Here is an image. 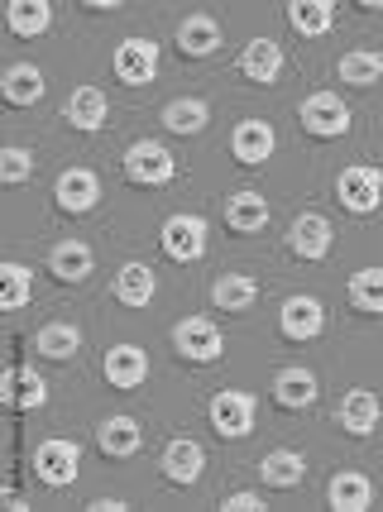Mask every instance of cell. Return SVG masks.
Instances as JSON below:
<instances>
[{
	"instance_id": "cell-1",
	"label": "cell",
	"mask_w": 383,
	"mask_h": 512,
	"mask_svg": "<svg viewBox=\"0 0 383 512\" xmlns=\"http://www.w3.org/2000/svg\"><path fill=\"white\" fill-rule=\"evenodd\" d=\"M77 469H82V446L68 441V436H48L39 441L34 450V474H39V484L48 489H68L72 479H77Z\"/></svg>"
},
{
	"instance_id": "cell-2",
	"label": "cell",
	"mask_w": 383,
	"mask_h": 512,
	"mask_svg": "<svg viewBox=\"0 0 383 512\" xmlns=\"http://www.w3.org/2000/svg\"><path fill=\"white\" fill-rule=\"evenodd\" d=\"M297 120H302V130L316 134V139L350 134V106H345V96H336V91H312V96L297 106Z\"/></svg>"
},
{
	"instance_id": "cell-3",
	"label": "cell",
	"mask_w": 383,
	"mask_h": 512,
	"mask_svg": "<svg viewBox=\"0 0 383 512\" xmlns=\"http://www.w3.org/2000/svg\"><path fill=\"white\" fill-rule=\"evenodd\" d=\"M173 173H178V158L168 154V144L135 139L125 149V178L135 182V187H163V182H173Z\"/></svg>"
},
{
	"instance_id": "cell-4",
	"label": "cell",
	"mask_w": 383,
	"mask_h": 512,
	"mask_svg": "<svg viewBox=\"0 0 383 512\" xmlns=\"http://www.w3.org/2000/svg\"><path fill=\"white\" fill-rule=\"evenodd\" d=\"M163 254L173 259V264H197L211 245V230H206L202 216H192V211H182V216H168L163 221Z\"/></svg>"
},
{
	"instance_id": "cell-5",
	"label": "cell",
	"mask_w": 383,
	"mask_h": 512,
	"mask_svg": "<svg viewBox=\"0 0 383 512\" xmlns=\"http://www.w3.org/2000/svg\"><path fill=\"white\" fill-rule=\"evenodd\" d=\"M173 350L182 359H192V364H216L226 355V335L216 331V321H206V316H182L173 326Z\"/></svg>"
},
{
	"instance_id": "cell-6",
	"label": "cell",
	"mask_w": 383,
	"mask_h": 512,
	"mask_svg": "<svg viewBox=\"0 0 383 512\" xmlns=\"http://www.w3.org/2000/svg\"><path fill=\"white\" fill-rule=\"evenodd\" d=\"M336 197H340V206H345L350 216H369V211H379L383 173L379 168H369V163H350V168L336 178Z\"/></svg>"
},
{
	"instance_id": "cell-7",
	"label": "cell",
	"mask_w": 383,
	"mask_h": 512,
	"mask_svg": "<svg viewBox=\"0 0 383 512\" xmlns=\"http://www.w3.org/2000/svg\"><path fill=\"white\" fill-rule=\"evenodd\" d=\"M254 412H259V402H254V393H245V388H226V393L211 398V426H216V436H226V441H240V436L254 431Z\"/></svg>"
},
{
	"instance_id": "cell-8",
	"label": "cell",
	"mask_w": 383,
	"mask_h": 512,
	"mask_svg": "<svg viewBox=\"0 0 383 512\" xmlns=\"http://www.w3.org/2000/svg\"><path fill=\"white\" fill-rule=\"evenodd\" d=\"M115 77L125 87H149L158 77V44L154 39H125L115 48Z\"/></svg>"
},
{
	"instance_id": "cell-9",
	"label": "cell",
	"mask_w": 383,
	"mask_h": 512,
	"mask_svg": "<svg viewBox=\"0 0 383 512\" xmlns=\"http://www.w3.org/2000/svg\"><path fill=\"white\" fill-rule=\"evenodd\" d=\"M331 240H336V230H331L326 216H316V211H302V216L288 225V249H293L297 259H307V264L326 259V254H331Z\"/></svg>"
},
{
	"instance_id": "cell-10",
	"label": "cell",
	"mask_w": 383,
	"mask_h": 512,
	"mask_svg": "<svg viewBox=\"0 0 383 512\" xmlns=\"http://www.w3.org/2000/svg\"><path fill=\"white\" fill-rule=\"evenodd\" d=\"M278 326H283V335L288 340H297V345H307V340H316V335L326 331V307H321V297H288L283 302V312H278Z\"/></svg>"
},
{
	"instance_id": "cell-11",
	"label": "cell",
	"mask_w": 383,
	"mask_h": 512,
	"mask_svg": "<svg viewBox=\"0 0 383 512\" xmlns=\"http://www.w3.org/2000/svg\"><path fill=\"white\" fill-rule=\"evenodd\" d=\"M273 144H278V139H273L269 120H240V125L230 130V158H235V163H245V168L269 163Z\"/></svg>"
},
{
	"instance_id": "cell-12",
	"label": "cell",
	"mask_w": 383,
	"mask_h": 512,
	"mask_svg": "<svg viewBox=\"0 0 383 512\" xmlns=\"http://www.w3.org/2000/svg\"><path fill=\"white\" fill-rule=\"evenodd\" d=\"M336 417H340V431H345V436H374L383 422V407L369 388H350V393L340 398Z\"/></svg>"
},
{
	"instance_id": "cell-13",
	"label": "cell",
	"mask_w": 383,
	"mask_h": 512,
	"mask_svg": "<svg viewBox=\"0 0 383 512\" xmlns=\"http://www.w3.org/2000/svg\"><path fill=\"white\" fill-rule=\"evenodd\" d=\"M53 197H58V206H63L68 216H82V211H91V206L101 201V178H96L91 168H68L63 178L53 182Z\"/></svg>"
},
{
	"instance_id": "cell-14",
	"label": "cell",
	"mask_w": 383,
	"mask_h": 512,
	"mask_svg": "<svg viewBox=\"0 0 383 512\" xmlns=\"http://www.w3.org/2000/svg\"><path fill=\"white\" fill-rule=\"evenodd\" d=\"M101 374H106L111 388H139L149 379V355L139 345H111L106 359H101Z\"/></svg>"
},
{
	"instance_id": "cell-15",
	"label": "cell",
	"mask_w": 383,
	"mask_h": 512,
	"mask_svg": "<svg viewBox=\"0 0 383 512\" xmlns=\"http://www.w3.org/2000/svg\"><path fill=\"white\" fill-rule=\"evenodd\" d=\"M96 446H101V455L106 460H130V455H139V446H144V431H139L135 417H106V422L96 426Z\"/></svg>"
},
{
	"instance_id": "cell-16",
	"label": "cell",
	"mask_w": 383,
	"mask_h": 512,
	"mask_svg": "<svg viewBox=\"0 0 383 512\" xmlns=\"http://www.w3.org/2000/svg\"><path fill=\"white\" fill-rule=\"evenodd\" d=\"M106 115H111V106H106V91L101 87H77L68 96V106H63V120L82 134H96L106 125Z\"/></svg>"
},
{
	"instance_id": "cell-17",
	"label": "cell",
	"mask_w": 383,
	"mask_h": 512,
	"mask_svg": "<svg viewBox=\"0 0 383 512\" xmlns=\"http://www.w3.org/2000/svg\"><path fill=\"white\" fill-rule=\"evenodd\" d=\"M163 474H168L173 484H197L206 474V450L197 446V441H187V436L168 441V446H163Z\"/></svg>"
},
{
	"instance_id": "cell-18",
	"label": "cell",
	"mask_w": 383,
	"mask_h": 512,
	"mask_svg": "<svg viewBox=\"0 0 383 512\" xmlns=\"http://www.w3.org/2000/svg\"><path fill=\"white\" fill-rule=\"evenodd\" d=\"M240 72L249 82H259V87H273L283 77V48L273 39H249L245 53H240Z\"/></svg>"
},
{
	"instance_id": "cell-19",
	"label": "cell",
	"mask_w": 383,
	"mask_h": 512,
	"mask_svg": "<svg viewBox=\"0 0 383 512\" xmlns=\"http://www.w3.org/2000/svg\"><path fill=\"white\" fill-rule=\"evenodd\" d=\"M316 398H321V383H316L312 369H283L273 379V402L288 407V412H307Z\"/></svg>"
},
{
	"instance_id": "cell-20",
	"label": "cell",
	"mask_w": 383,
	"mask_h": 512,
	"mask_svg": "<svg viewBox=\"0 0 383 512\" xmlns=\"http://www.w3.org/2000/svg\"><path fill=\"white\" fill-rule=\"evenodd\" d=\"M326 503L336 512H369L374 508V484L364 479L360 469H340L331 479V489H326Z\"/></svg>"
},
{
	"instance_id": "cell-21",
	"label": "cell",
	"mask_w": 383,
	"mask_h": 512,
	"mask_svg": "<svg viewBox=\"0 0 383 512\" xmlns=\"http://www.w3.org/2000/svg\"><path fill=\"white\" fill-rule=\"evenodd\" d=\"M0 91H5V101L10 106H39L44 101V91H48V82H44V72L34 63H10L5 67V77H0Z\"/></svg>"
},
{
	"instance_id": "cell-22",
	"label": "cell",
	"mask_w": 383,
	"mask_h": 512,
	"mask_svg": "<svg viewBox=\"0 0 383 512\" xmlns=\"http://www.w3.org/2000/svg\"><path fill=\"white\" fill-rule=\"evenodd\" d=\"M0 393H5V402H10L15 412H39L48 402V379L34 374V369H10Z\"/></svg>"
},
{
	"instance_id": "cell-23",
	"label": "cell",
	"mask_w": 383,
	"mask_h": 512,
	"mask_svg": "<svg viewBox=\"0 0 383 512\" xmlns=\"http://www.w3.org/2000/svg\"><path fill=\"white\" fill-rule=\"evenodd\" d=\"M259 479H264L269 489L288 493V489H297V484L307 479V460H302L297 450H269V455L259 460Z\"/></svg>"
},
{
	"instance_id": "cell-24",
	"label": "cell",
	"mask_w": 383,
	"mask_h": 512,
	"mask_svg": "<svg viewBox=\"0 0 383 512\" xmlns=\"http://www.w3.org/2000/svg\"><path fill=\"white\" fill-rule=\"evenodd\" d=\"M221 24L211 20V15H187V20L178 24V53H187V58H206V53H216L221 48Z\"/></svg>"
},
{
	"instance_id": "cell-25",
	"label": "cell",
	"mask_w": 383,
	"mask_h": 512,
	"mask_svg": "<svg viewBox=\"0 0 383 512\" xmlns=\"http://www.w3.org/2000/svg\"><path fill=\"white\" fill-rule=\"evenodd\" d=\"M96 259H91V249L82 240H63V245L48 254V273L58 278V283H87Z\"/></svg>"
},
{
	"instance_id": "cell-26",
	"label": "cell",
	"mask_w": 383,
	"mask_h": 512,
	"mask_svg": "<svg viewBox=\"0 0 383 512\" xmlns=\"http://www.w3.org/2000/svg\"><path fill=\"white\" fill-rule=\"evenodd\" d=\"M226 225L230 230H240V235H259V230L269 225V201L259 197V192H230Z\"/></svg>"
},
{
	"instance_id": "cell-27",
	"label": "cell",
	"mask_w": 383,
	"mask_h": 512,
	"mask_svg": "<svg viewBox=\"0 0 383 512\" xmlns=\"http://www.w3.org/2000/svg\"><path fill=\"white\" fill-rule=\"evenodd\" d=\"M115 302H125V307H149L154 302V292H158V278H154V268H144V264H125L120 273H115Z\"/></svg>"
},
{
	"instance_id": "cell-28",
	"label": "cell",
	"mask_w": 383,
	"mask_h": 512,
	"mask_svg": "<svg viewBox=\"0 0 383 512\" xmlns=\"http://www.w3.org/2000/svg\"><path fill=\"white\" fill-rule=\"evenodd\" d=\"M288 24H293L302 39H321L336 24V5L331 0H293L288 5Z\"/></svg>"
},
{
	"instance_id": "cell-29",
	"label": "cell",
	"mask_w": 383,
	"mask_h": 512,
	"mask_svg": "<svg viewBox=\"0 0 383 512\" xmlns=\"http://www.w3.org/2000/svg\"><path fill=\"white\" fill-rule=\"evenodd\" d=\"M5 24H10V34H20V39H39V34H48V24H53V5H48V0H10Z\"/></svg>"
},
{
	"instance_id": "cell-30",
	"label": "cell",
	"mask_w": 383,
	"mask_h": 512,
	"mask_svg": "<svg viewBox=\"0 0 383 512\" xmlns=\"http://www.w3.org/2000/svg\"><path fill=\"white\" fill-rule=\"evenodd\" d=\"M254 297H259V283H254L249 273H221V278L211 283V302H216L221 312H249Z\"/></svg>"
},
{
	"instance_id": "cell-31",
	"label": "cell",
	"mask_w": 383,
	"mask_h": 512,
	"mask_svg": "<svg viewBox=\"0 0 383 512\" xmlns=\"http://www.w3.org/2000/svg\"><path fill=\"white\" fill-rule=\"evenodd\" d=\"M340 82L345 87H374L383 77V53H374V48H355V53H340Z\"/></svg>"
},
{
	"instance_id": "cell-32",
	"label": "cell",
	"mask_w": 383,
	"mask_h": 512,
	"mask_svg": "<svg viewBox=\"0 0 383 512\" xmlns=\"http://www.w3.org/2000/svg\"><path fill=\"white\" fill-rule=\"evenodd\" d=\"M206 120H211V106H206L202 96H178V101L163 106V125L173 134H197V130H206Z\"/></svg>"
},
{
	"instance_id": "cell-33",
	"label": "cell",
	"mask_w": 383,
	"mask_h": 512,
	"mask_svg": "<svg viewBox=\"0 0 383 512\" xmlns=\"http://www.w3.org/2000/svg\"><path fill=\"white\" fill-rule=\"evenodd\" d=\"M345 297H350V307H355V312L383 316V268H360V273L350 278Z\"/></svg>"
},
{
	"instance_id": "cell-34",
	"label": "cell",
	"mask_w": 383,
	"mask_h": 512,
	"mask_svg": "<svg viewBox=\"0 0 383 512\" xmlns=\"http://www.w3.org/2000/svg\"><path fill=\"white\" fill-rule=\"evenodd\" d=\"M34 350H39L44 359H72L77 350H82V331L68 326V321H48L44 331L34 335Z\"/></svg>"
},
{
	"instance_id": "cell-35",
	"label": "cell",
	"mask_w": 383,
	"mask_h": 512,
	"mask_svg": "<svg viewBox=\"0 0 383 512\" xmlns=\"http://www.w3.org/2000/svg\"><path fill=\"white\" fill-rule=\"evenodd\" d=\"M34 292V273L24 264H0V307L5 312H20Z\"/></svg>"
},
{
	"instance_id": "cell-36",
	"label": "cell",
	"mask_w": 383,
	"mask_h": 512,
	"mask_svg": "<svg viewBox=\"0 0 383 512\" xmlns=\"http://www.w3.org/2000/svg\"><path fill=\"white\" fill-rule=\"evenodd\" d=\"M29 173H34V154L20 149V144H5L0 149V182L5 187H20V182H29Z\"/></svg>"
},
{
	"instance_id": "cell-37",
	"label": "cell",
	"mask_w": 383,
	"mask_h": 512,
	"mask_svg": "<svg viewBox=\"0 0 383 512\" xmlns=\"http://www.w3.org/2000/svg\"><path fill=\"white\" fill-rule=\"evenodd\" d=\"M259 508H264L259 493H226L221 498V512H259Z\"/></svg>"
},
{
	"instance_id": "cell-38",
	"label": "cell",
	"mask_w": 383,
	"mask_h": 512,
	"mask_svg": "<svg viewBox=\"0 0 383 512\" xmlns=\"http://www.w3.org/2000/svg\"><path fill=\"white\" fill-rule=\"evenodd\" d=\"M91 512H125V503H120V498H96Z\"/></svg>"
},
{
	"instance_id": "cell-39",
	"label": "cell",
	"mask_w": 383,
	"mask_h": 512,
	"mask_svg": "<svg viewBox=\"0 0 383 512\" xmlns=\"http://www.w3.org/2000/svg\"><path fill=\"white\" fill-rule=\"evenodd\" d=\"M5 508H10V512H24V508H29V503H24L20 493H5Z\"/></svg>"
}]
</instances>
